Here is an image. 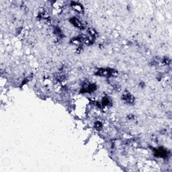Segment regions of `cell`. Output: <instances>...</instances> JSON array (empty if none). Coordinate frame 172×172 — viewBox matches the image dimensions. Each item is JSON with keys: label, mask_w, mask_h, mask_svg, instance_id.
I'll list each match as a JSON object with an SVG mask.
<instances>
[{"label": "cell", "mask_w": 172, "mask_h": 172, "mask_svg": "<svg viewBox=\"0 0 172 172\" xmlns=\"http://www.w3.org/2000/svg\"><path fill=\"white\" fill-rule=\"evenodd\" d=\"M116 71L114 69H100L97 71V74L100 76H114L116 75Z\"/></svg>", "instance_id": "cell-1"}, {"label": "cell", "mask_w": 172, "mask_h": 172, "mask_svg": "<svg viewBox=\"0 0 172 172\" xmlns=\"http://www.w3.org/2000/svg\"><path fill=\"white\" fill-rule=\"evenodd\" d=\"M122 99H123V101L126 103H128V104H133L134 101V97L133 95L128 92H124L123 96H122Z\"/></svg>", "instance_id": "cell-2"}, {"label": "cell", "mask_w": 172, "mask_h": 172, "mask_svg": "<svg viewBox=\"0 0 172 172\" xmlns=\"http://www.w3.org/2000/svg\"><path fill=\"white\" fill-rule=\"evenodd\" d=\"M70 21H71V22L72 23L74 26H76L77 28H80V29H83V24H82L81 21L79 20H78V18H71V19L70 20Z\"/></svg>", "instance_id": "cell-3"}]
</instances>
